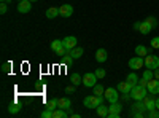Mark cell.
Segmentation results:
<instances>
[{
  "instance_id": "14",
  "label": "cell",
  "mask_w": 159,
  "mask_h": 118,
  "mask_svg": "<svg viewBox=\"0 0 159 118\" xmlns=\"http://www.w3.org/2000/svg\"><path fill=\"white\" fill-rule=\"evenodd\" d=\"M108 59V53H107V50H103V48H99L96 51V61L97 62H105Z\"/></svg>"
},
{
  "instance_id": "39",
  "label": "cell",
  "mask_w": 159,
  "mask_h": 118,
  "mask_svg": "<svg viewBox=\"0 0 159 118\" xmlns=\"http://www.w3.org/2000/svg\"><path fill=\"white\" fill-rule=\"evenodd\" d=\"M156 109H159V97H156Z\"/></svg>"
},
{
  "instance_id": "12",
  "label": "cell",
  "mask_w": 159,
  "mask_h": 118,
  "mask_svg": "<svg viewBox=\"0 0 159 118\" xmlns=\"http://www.w3.org/2000/svg\"><path fill=\"white\" fill-rule=\"evenodd\" d=\"M32 10V2L30 0H22V2H19L18 5V11L19 13H29Z\"/></svg>"
},
{
  "instance_id": "8",
  "label": "cell",
  "mask_w": 159,
  "mask_h": 118,
  "mask_svg": "<svg viewBox=\"0 0 159 118\" xmlns=\"http://www.w3.org/2000/svg\"><path fill=\"white\" fill-rule=\"evenodd\" d=\"M148 93L150 94H159V80L157 78H151L148 82Z\"/></svg>"
},
{
  "instance_id": "4",
  "label": "cell",
  "mask_w": 159,
  "mask_h": 118,
  "mask_svg": "<svg viewBox=\"0 0 159 118\" xmlns=\"http://www.w3.org/2000/svg\"><path fill=\"white\" fill-rule=\"evenodd\" d=\"M145 67L147 69H157L159 67V56L156 54H148V56H145Z\"/></svg>"
},
{
  "instance_id": "22",
  "label": "cell",
  "mask_w": 159,
  "mask_h": 118,
  "mask_svg": "<svg viewBox=\"0 0 159 118\" xmlns=\"http://www.w3.org/2000/svg\"><path fill=\"white\" fill-rule=\"evenodd\" d=\"M96 110H97V115L102 116V118H107V116H108V107H105L103 104H100Z\"/></svg>"
},
{
  "instance_id": "18",
  "label": "cell",
  "mask_w": 159,
  "mask_h": 118,
  "mask_svg": "<svg viewBox=\"0 0 159 118\" xmlns=\"http://www.w3.org/2000/svg\"><path fill=\"white\" fill-rule=\"evenodd\" d=\"M59 15H61V11H59V8H56V7H51V8L46 10V18H48V19H54V18H57Z\"/></svg>"
},
{
  "instance_id": "33",
  "label": "cell",
  "mask_w": 159,
  "mask_h": 118,
  "mask_svg": "<svg viewBox=\"0 0 159 118\" xmlns=\"http://www.w3.org/2000/svg\"><path fill=\"white\" fill-rule=\"evenodd\" d=\"M42 118H52V110H49V109H46L45 112H42V115H40Z\"/></svg>"
},
{
  "instance_id": "36",
  "label": "cell",
  "mask_w": 159,
  "mask_h": 118,
  "mask_svg": "<svg viewBox=\"0 0 159 118\" xmlns=\"http://www.w3.org/2000/svg\"><path fill=\"white\" fill-rule=\"evenodd\" d=\"M137 85H140V86H145V88H147V86H148V80H145V78L142 77L140 80H139V83H137Z\"/></svg>"
},
{
  "instance_id": "10",
  "label": "cell",
  "mask_w": 159,
  "mask_h": 118,
  "mask_svg": "<svg viewBox=\"0 0 159 118\" xmlns=\"http://www.w3.org/2000/svg\"><path fill=\"white\" fill-rule=\"evenodd\" d=\"M59 11H61V16L62 18H70L73 15V7L69 5V3H65V5H61Z\"/></svg>"
},
{
  "instance_id": "29",
  "label": "cell",
  "mask_w": 159,
  "mask_h": 118,
  "mask_svg": "<svg viewBox=\"0 0 159 118\" xmlns=\"http://www.w3.org/2000/svg\"><path fill=\"white\" fill-rule=\"evenodd\" d=\"M10 70H11V62H3L2 64V72L3 73H10Z\"/></svg>"
},
{
  "instance_id": "40",
  "label": "cell",
  "mask_w": 159,
  "mask_h": 118,
  "mask_svg": "<svg viewBox=\"0 0 159 118\" xmlns=\"http://www.w3.org/2000/svg\"><path fill=\"white\" fill-rule=\"evenodd\" d=\"M2 2H7V3H11V0H2Z\"/></svg>"
},
{
  "instance_id": "11",
  "label": "cell",
  "mask_w": 159,
  "mask_h": 118,
  "mask_svg": "<svg viewBox=\"0 0 159 118\" xmlns=\"http://www.w3.org/2000/svg\"><path fill=\"white\" fill-rule=\"evenodd\" d=\"M142 35H148L151 31H153V27L147 22V21H139V29H137Z\"/></svg>"
},
{
  "instance_id": "42",
  "label": "cell",
  "mask_w": 159,
  "mask_h": 118,
  "mask_svg": "<svg viewBox=\"0 0 159 118\" xmlns=\"http://www.w3.org/2000/svg\"><path fill=\"white\" fill-rule=\"evenodd\" d=\"M18 2H22V0H18Z\"/></svg>"
},
{
  "instance_id": "35",
  "label": "cell",
  "mask_w": 159,
  "mask_h": 118,
  "mask_svg": "<svg viewBox=\"0 0 159 118\" xmlns=\"http://www.w3.org/2000/svg\"><path fill=\"white\" fill-rule=\"evenodd\" d=\"M151 48H159V37H154V38H151Z\"/></svg>"
},
{
  "instance_id": "5",
  "label": "cell",
  "mask_w": 159,
  "mask_h": 118,
  "mask_svg": "<svg viewBox=\"0 0 159 118\" xmlns=\"http://www.w3.org/2000/svg\"><path fill=\"white\" fill-rule=\"evenodd\" d=\"M123 110V104L119 102H111L110 107H108V118H119Z\"/></svg>"
},
{
  "instance_id": "23",
  "label": "cell",
  "mask_w": 159,
  "mask_h": 118,
  "mask_svg": "<svg viewBox=\"0 0 159 118\" xmlns=\"http://www.w3.org/2000/svg\"><path fill=\"white\" fill-rule=\"evenodd\" d=\"M70 80H72V85L78 86V85H81V83H83V77L80 75V73H72Z\"/></svg>"
},
{
  "instance_id": "1",
  "label": "cell",
  "mask_w": 159,
  "mask_h": 118,
  "mask_svg": "<svg viewBox=\"0 0 159 118\" xmlns=\"http://www.w3.org/2000/svg\"><path fill=\"white\" fill-rule=\"evenodd\" d=\"M103 101H107V99H105V96H96V94H92V96L84 97L83 104H84L86 109H97L100 104H103Z\"/></svg>"
},
{
  "instance_id": "26",
  "label": "cell",
  "mask_w": 159,
  "mask_h": 118,
  "mask_svg": "<svg viewBox=\"0 0 159 118\" xmlns=\"http://www.w3.org/2000/svg\"><path fill=\"white\" fill-rule=\"evenodd\" d=\"M142 77L145 78V80H148V82H150L151 78H154V72H153L151 69H145V70H143V75H142Z\"/></svg>"
},
{
  "instance_id": "13",
  "label": "cell",
  "mask_w": 159,
  "mask_h": 118,
  "mask_svg": "<svg viewBox=\"0 0 159 118\" xmlns=\"http://www.w3.org/2000/svg\"><path fill=\"white\" fill-rule=\"evenodd\" d=\"M116 88H118V91H119V93L123 94V93H130V89L134 88V86H132V85H130V83L126 80V82H119Z\"/></svg>"
},
{
  "instance_id": "20",
  "label": "cell",
  "mask_w": 159,
  "mask_h": 118,
  "mask_svg": "<svg viewBox=\"0 0 159 118\" xmlns=\"http://www.w3.org/2000/svg\"><path fill=\"white\" fill-rule=\"evenodd\" d=\"M21 110H22V107L19 106L18 102H13V104H10V106H8V112H10L11 115H16V113H19Z\"/></svg>"
},
{
  "instance_id": "41",
  "label": "cell",
  "mask_w": 159,
  "mask_h": 118,
  "mask_svg": "<svg viewBox=\"0 0 159 118\" xmlns=\"http://www.w3.org/2000/svg\"><path fill=\"white\" fill-rule=\"evenodd\" d=\"M30 2H37V0H30Z\"/></svg>"
},
{
  "instance_id": "32",
  "label": "cell",
  "mask_w": 159,
  "mask_h": 118,
  "mask_svg": "<svg viewBox=\"0 0 159 118\" xmlns=\"http://www.w3.org/2000/svg\"><path fill=\"white\" fill-rule=\"evenodd\" d=\"M72 61H73V58H72L70 54H67V53L64 54V58H62V62H64V64H72Z\"/></svg>"
},
{
  "instance_id": "16",
  "label": "cell",
  "mask_w": 159,
  "mask_h": 118,
  "mask_svg": "<svg viewBox=\"0 0 159 118\" xmlns=\"http://www.w3.org/2000/svg\"><path fill=\"white\" fill-rule=\"evenodd\" d=\"M143 102H145V107H147V110H153V109H156V97H153V96H147L143 99Z\"/></svg>"
},
{
  "instance_id": "17",
  "label": "cell",
  "mask_w": 159,
  "mask_h": 118,
  "mask_svg": "<svg viewBox=\"0 0 159 118\" xmlns=\"http://www.w3.org/2000/svg\"><path fill=\"white\" fill-rule=\"evenodd\" d=\"M67 53H69L73 59H78V58L83 56V48H81V46H75L73 50H67Z\"/></svg>"
},
{
  "instance_id": "37",
  "label": "cell",
  "mask_w": 159,
  "mask_h": 118,
  "mask_svg": "<svg viewBox=\"0 0 159 118\" xmlns=\"http://www.w3.org/2000/svg\"><path fill=\"white\" fill-rule=\"evenodd\" d=\"M75 85H72V86H67V88H65V93H67V94H70V93H73V91H75Z\"/></svg>"
},
{
  "instance_id": "6",
  "label": "cell",
  "mask_w": 159,
  "mask_h": 118,
  "mask_svg": "<svg viewBox=\"0 0 159 118\" xmlns=\"http://www.w3.org/2000/svg\"><path fill=\"white\" fill-rule=\"evenodd\" d=\"M103 96H105V99H107L110 104L111 102H118L119 91H118V88H107V89H105V93H103Z\"/></svg>"
},
{
  "instance_id": "27",
  "label": "cell",
  "mask_w": 159,
  "mask_h": 118,
  "mask_svg": "<svg viewBox=\"0 0 159 118\" xmlns=\"http://www.w3.org/2000/svg\"><path fill=\"white\" fill-rule=\"evenodd\" d=\"M145 21H147V22H148V24L151 26V27H153V29H154V27H156V26H157V19H156L154 16H150V18H147V19H145Z\"/></svg>"
},
{
  "instance_id": "9",
  "label": "cell",
  "mask_w": 159,
  "mask_h": 118,
  "mask_svg": "<svg viewBox=\"0 0 159 118\" xmlns=\"http://www.w3.org/2000/svg\"><path fill=\"white\" fill-rule=\"evenodd\" d=\"M62 43H64V46L67 48V50H73V48L76 46L78 40H76V37H73V35H69V37H65L64 40H62Z\"/></svg>"
},
{
  "instance_id": "15",
  "label": "cell",
  "mask_w": 159,
  "mask_h": 118,
  "mask_svg": "<svg viewBox=\"0 0 159 118\" xmlns=\"http://www.w3.org/2000/svg\"><path fill=\"white\" fill-rule=\"evenodd\" d=\"M57 107H59V109H64V110H70L72 101H70L69 97H61V99L57 101Z\"/></svg>"
},
{
  "instance_id": "21",
  "label": "cell",
  "mask_w": 159,
  "mask_h": 118,
  "mask_svg": "<svg viewBox=\"0 0 159 118\" xmlns=\"http://www.w3.org/2000/svg\"><path fill=\"white\" fill-rule=\"evenodd\" d=\"M126 80H127V82H129L132 86H135V85L139 83V80H140V78H139V75H137L135 72H130V73L126 77Z\"/></svg>"
},
{
  "instance_id": "3",
  "label": "cell",
  "mask_w": 159,
  "mask_h": 118,
  "mask_svg": "<svg viewBox=\"0 0 159 118\" xmlns=\"http://www.w3.org/2000/svg\"><path fill=\"white\" fill-rule=\"evenodd\" d=\"M127 65H129V69H132V70H139V69H142L143 65H145V58H142V56H134V58L129 59Z\"/></svg>"
},
{
  "instance_id": "34",
  "label": "cell",
  "mask_w": 159,
  "mask_h": 118,
  "mask_svg": "<svg viewBox=\"0 0 159 118\" xmlns=\"http://www.w3.org/2000/svg\"><path fill=\"white\" fill-rule=\"evenodd\" d=\"M94 73L97 75V78H103L105 75H107V72H105V69H97V70H96Z\"/></svg>"
},
{
  "instance_id": "25",
  "label": "cell",
  "mask_w": 159,
  "mask_h": 118,
  "mask_svg": "<svg viewBox=\"0 0 159 118\" xmlns=\"http://www.w3.org/2000/svg\"><path fill=\"white\" fill-rule=\"evenodd\" d=\"M92 91H94L96 96H102V94L105 93V88H103L102 85H97V83H96L94 86H92Z\"/></svg>"
},
{
  "instance_id": "30",
  "label": "cell",
  "mask_w": 159,
  "mask_h": 118,
  "mask_svg": "<svg viewBox=\"0 0 159 118\" xmlns=\"http://www.w3.org/2000/svg\"><path fill=\"white\" fill-rule=\"evenodd\" d=\"M148 116H150V118H159V109L148 110Z\"/></svg>"
},
{
  "instance_id": "28",
  "label": "cell",
  "mask_w": 159,
  "mask_h": 118,
  "mask_svg": "<svg viewBox=\"0 0 159 118\" xmlns=\"http://www.w3.org/2000/svg\"><path fill=\"white\" fill-rule=\"evenodd\" d=\"M61 45H62V40H52L49 46H51V50H52V51H56V50H57Z\"/></svg>"
},
{
  "instance_id": "31",
  "label": "cell",
  "mask_w": 159,
  "mask_h": 118,
  "mask_svg": "<svg viewBox=\"0 0 159 118\" xmlns=\"http://www.w3.org/2000/svg\"><path fill=\"white\" fill-rule=\"evenodd\" d=\"M7 11H8V3L2 2V3H0V15H5Z\"/></svg>"
},
{
  "instance_id": "2",
  "label": "cell",
  "mask_w": 159,
  "mask_h": 118,
  "mask_svg": "<svg viewBox=\"0 0 159 118\" xmlns=\"http://www.w3.org/2000/svg\"><path fill=\"white\" fill-rule=\"evenodd\" d=\"M147 96H148V88H145V86L135 85L134 88L130 89V97L134 101H143Z\"/></svg>"
},
{
  "instance_id": "24",
  "label": "cell",
  "mask_w": 159,
  "mask_h": 118,
  "mask_svg": "<svg viewBox=\"0 0 159 118\" xmlns=\"http://www.w3.org/2000/svg\"><path fill=\"white\" fill-rule=\"evenodd\" d=\"M57 101H59V99H56V97L49 99L48 104H46V109H49V110H56V109H57Z\"/></svg>"
},
{
  "instance_id": "19",
  "label": "cell",
  "mask_w": 159,
  "mask_h": 118,
  "mask_svg": "<svg viewBox=\"0 0 159 118\" xmlns=\"http://www.w3.org/2000/svg\"><path fill=\"white\" fill-rule=\"evenodd\" d=\"M135 54L145 58V56H148V54H150V50L145 46V45H139V46H135Z\"/></svg>"
},
{
  "instance_id": "38",
  "label": "cell",
  "mask_w": 159,
  "mask_h": 118,
  "mask_svg": "<svg viewBox=\"0 0 159 118\" xmlns=\"http://www.w3.org/2000/svg\"><path fill=\"white\" fill-rule=\"evenodd\" d=\"M154 78H157V80H159V67L154 69Z\"/></svg>"
},
{
  "instance_id": "7",
  "label": "cell",
  "mask_w": 159,
  "mask_h": 118,
  "mask_svg": "<svg viewBox=\"0 0 159 118\" xmlns=\"http://www.w3.org/2000/svg\"><path fill=\"white\" fill-rule=\"evenodd\" d=\"M97 83V75L94 73V72H88V73H84L83 75V85L84 86H88V88H92V86H94Z\"/></svg>"
}]
</instances>
